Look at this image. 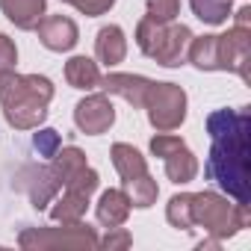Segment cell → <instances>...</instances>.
Instances as JSON below:
<instances>
[{
	"label": "cell",
	"mask_w": 251,
	"mask_h": 251,
	"mask_svg": "<svg viewBox=\"0 0 251 251\" xmlns=\"http://www.w3.org/2000/svg\"><path fill=\"white\" fill-rule=\"evenodd\" d=\"M112 121H115V109H112L106 95H89L74 106V124L86 136L106 133L112 127Z\"/></svg>",
	"instance_id": "obj_11"
},
{
	"label": "cell",
	"mask_w": 251,
	"mask_h": 251,
	"mask_svg": "<svg viewBox=\"0 0 251 251\" xmlns=\"http://www.w3.org/2000/svg\"><path fill=\"white\" fill-rule=\"evenodd\" d=\"M151 154L166 160V175H169L172 183H189V180H195L198 160L183 145V139H177L172 133H160V136L151 139Z\"/></svg>",
	"instance_id": "obj_8"
},
{
	"label": "cell",
	"mask_w": 251,
	"mask_h": 251,
	"mask_svg": "<svg viewBox=\"0 0 251 251\" xmlns=\"http://www.w3.org/2000/svg\"><path fill=\"white\" fill-rule=\"evenodd\" d=\"M210 160L207 177L216 180L236 204L251 201V112L216 109L207 115Z\"/></svg>",
	"instance_id": "obj_1"
},
{
	"label": "cell",
	"mask_w": 251,
	"mask_h": 251,
	"mask_svg": "<svg viewBox=\"0 0 251 251\" xmlns=\"http://www.w3.org/2000/svg\"><path fill=\"white\" fill-rule=\"evenodd\" d=\"M53 100V83L39 74H0V106L15 130H36L48 118V103Z\"/></svg>",
	"instance_id": "obj_2"
},
{
	"label": "cell",
	"mask_w": 251,
	"mask_h": 251,
	"mask_svg": "<svg viewBox=\"0 0 251 251\" xmlns=\"http://www.w3.org/2000/svg\"><path fill=\"white\" fill-rule=\"evenodd\" d=\"M33 145H36V151H39L42 157H53V154L59 151V133H56V130H39V133L33 136Z\"/></svg>",
	"instance_id": "obj_24"
},
{
	"label": "cell",
	"mask_w": 251,
	"mask_h": 251,
	"mask_svg": "<svg viewBox=\"0 0 251 251\" xmlns=\"http://www.w3.org/2000/svg\"><path fill=\"white\" fill-rule=\"evenodd\" d=\"M65 80L74 86V89H98L100 83V71H98V62H92L89 56H74L65 62Z\"/></svg>",
	"instance_id": "obj_20"
},
{
	"label": "cell",
	"mask_w": 251,
	"mask_h": 251,
	"mask_svg": "<svg viewBox=\"0 0 251 251\" xmlns=\"http://www.w3.org/2000/svg\"><path fill=\"white\" fill-rule=\"evenodd\" d=\"M21 248H98V236L89 225L68 222L62 227H30L18 236Z\"/></svg>",
	"instance_id": "obj_7"
},
{
	"label": "cell",
	"mask_w": 251,
	"mask_h": 251,
	"mask_svg": "<svg viewBox=\"0 0 251 251\" xmlns=\"http://www.w3.org/2000/svg\"><path fill=\"white\" fill-rule=\"evenodd\" d=\"M145 109H148L151 124L160 133H172L186 118V92L175 83H151Z\"/></svg>",
	"instance_id": "obj_6"
},
{
	"label": "cell",
	"mask_w": 251,
	"mask_h": 251,
	"mask_svg": "<svg viewBox=\"0 0 251 251\" xmlns=\"http://www.w3.org/2000/svg\"><path fill=\"white\" fill-rule=\"evenodd\" d=\"M186 56L201 71H219V36H201L192 39L186 48Z\"/></svg>",
	"instance_id": "obj_19"
},
{
	"label": "cell",
	"mask_w": 251,
	"mask_h": 251,
	"mask_svg": "<svg viewBox=\"0 0 251 251\" xmlns=\"http://www.w3.org/2000/svg\"><path fill=\"white\" fill-rule=\"evenodd\" d=\"M151 83H154V80L139 77V74H106V77H100L98 86H100L106 95H118V98L127 100L130 106L145 109V98H148Z\"/></svg>",
	"instance_id": "obj_13"
},
{
	"label": "cell",
	"mask_w": 251,
	"mask_h": 251,
	"mask_svg": "<svg viewBox=\"0 0 251 251\" xmlns=\"http://www.w3.org/2000/svg\"><path fill=\"white\" fill-rule=\"evenodd\" d=\"M36 33H39V42L48 48V50H71L77 45V24L65 15H48L36 24Z\"/></svg>",
	"instance_id": "obj_14"
},
{
	"label": "cell",
	"mask_w": 251,
	"mask_h": 251,
	"mask_svg": "<svg viewBox=\"0 0 251 251\" xmlns=\"http://www.w3.org/2000/svg\"><path fill=\"white\" fill-rule=\"evenodd\" d=\"M192 12L204 21V24H225L230 15V0H189Z\"/></svg>",
	"instance_id": "obj_21"
},
{
	"label": "cell",
	"mask_w": 251,
	"mask_h": 251,
	"mask_svg": "<svg viewBox=\"0 0 251 251\" xmlns=\"http://www.w3.org/2000/svg\"><path fill=\"white\" fill-rule=\"evenodd\" d=\"M145 3H148V15L145 18L160 21V24L175 21L177 12H180V0H145Z\"/></svg>",
	"instance_id": "obj_23"
},
{
	"label": "cell",
	"mask_w": 251,
	"mask_h": 251,
	"mask_svg": "<svg viewBox=\"0 0 251 251\" xmlns=\"http://www.w3.org/2000/svg\"><path fill=\"white\" fill-rule=\"evenodd\" d=\"M130 242H133L130 233L121 230V225H118V227H109V233H106L103 239H98V245H100V248H109V251H115V248H127Z\"/></svg>",
	"instance_id": "obj_27"
},
{
	"label": "cell",
	"mask_w": 251,
	"mask_h": 251,
	"mask_svg": "<svg viewBox=\"0 0 251 251\" xmlns=\"http://www.w3.org/2000/svg\"><path fill=\"white\" fill-rule=\"evenodd\" d=\"M219 71H233L245 83L251 80V27L233 24V30L219 36Z\"/></svg>",
	"instance_id": "obj_9"
},
{
	"label": "cell",
	"mask_w": 251,
	"mask_h": 251,
	"mask_svg": "<svg viewBox=\"0 0 251 251\" xmlns=\"http://www.w3.org/2000/svg\"><path fill=\"white\" fill-rule=\"evenodd\" d=\"M18 186L30 195L33 207L42 210V207H48V204L53 201V195L59 192L62 180H59V175L53 172V166H39V169H24V172L18 175Z\"/></svg>",
	"instance_id": "obj_12"
},
{
	"label": "cell",
	"mask_w": 251,
	"mask_h": 251,
	"mask_svg": "<svg viewBox=\"0 0 251 251\" xmlns=\"http://www.w3.org/2000/svg\"><path fill=\"white\" fill-rule=\"evenodd\" d=\"M15 62H18L15 42H12L9 36L0 33V74H3V71H12V68H15Z\"/></svg>",
	"instance_id": "obj_26"
},
{
	"label": "cell",
	"mask_w": 251,
	"mask_h": 251,
	"mask_svg": "<svg viewBox=\"0 0 251 251\" xmlns=\"http://www.w3.org/2000/svg\"><path fill=\"white\" fill-rule=\"evenodd\" d=\"M95 56H98L106 68L124 62V56H127V39H124L121 27L109 24V27H103V30L98 33V39H95Z\"/></svg>",
	"instance_id": "obj_16"
},
{
	"label": "cell",
	"mask_w": 251,
	"mask_h": 251,
	"mask_svg": "<svg viewBox=\"0 0 251 251\" xmlns=\"http://www.w3.org/2000/svg\"><path fill=\"white\" fill-rule=\"evenodd\" d=\"M166 219L177 227V230H192V219H189V192L186 195H175L169 201Z\"/></svg>",
	"instance_id": "obj_22"
},
{
	"label": "cell",
	"mask_w": 251,
	"mask_h": 251,
	"mask_svg": "<svg viewBox=\"0 0 251 251\" xmlns=\"http://www.w3.org/2000/svg\"><path fill=\"white\" fill-rule=\"evenodd\" d=\"M192 42V30L183 27V24H160V21H151V18H142L139 27H136V45L145 56L157 59L160 65L166 68H177L186 56V48Z\"/></svg>",
	"instance_id": "obj_4"
},
{
	"label": "cell",
	"mask_w": 251,
	"mask_h": 251,
	"mask_svg": "<svg viewBox=\"0 0 251 251\" xmlns=\"http://www.w3.org/2000/svg\"><path fill=\"white\" fill-rule=\"evenodd\" d=\"M62 3H71V6H77L83 15H92V18H95V15L109 12L115 0H62Z\"/></svg>",
	"instance_id": "obj_25"
},
{
	"label": "cell",
	"mask_w": 251,
	"mask_h": 251,
	"mask_svg": "<svg viewBox=\"0 0 251 251\" xmlns=\"http://www.w3.org/2000/svg\"><path fill=\"white\" fill-rule=\"evenodd\" d=\"M112 163L121 175V183H124V192H127L130 204L133 207H151L160 195L157 189V180L148 175V166H145V157L127 145V142H115L112 145Z\"/></svg>",
	"instance_id": "obj_5"
},
{
	"label": "cell",
	"mask_w": 251,
	"mask_h": 251,
	"mask_svg": "<svg viewBox=\"0 0 251 251\" xmlns=\"http://www.w3.org/2000/svg\"><path fill=\"white\" fill-rule=\"evenodd\" d=\"M86 207H89V192H77V189H65V195L50 207V219L53 222H80L86 216Z\"/></svg>",
	"instance_id": "obj_18"
},
{
	"label": "cell",
	"mask_w": 251,
	"mask_h": 251,
	"mask_svg": "<svg viewBox=\"0 0 251 251\" xmlns=\"http://www.w3.org/2000/svg\"><path fill=\"white\" fill-rule=\"evenodd\" d=\"M0 6L18 30H36V24L45 18V0H0Z\"/></svg>",
	"instance_id": "obj_17"
},
{
	"label": "cell",
	"mask_w": 251,
	"mask_h": 251,
	"mask_svg": "<svg viewBox=\"0 0 251 251\" xmlns=\"http://www.w3.org/2000/svg\"><path fill=\"white\" fill-rule=\"evenodd\" d=\"M130 207L133 204H130V198H127L124 189H106L100 195V201H98V222L103 227H118V225L127 222Z\"/></svg>",
	"instance_id": "obj_15"
},
{
	"label": "cell",
	"mask_w": 251,
	"mask_h": 251,
	"mask_svg": "<svg viewBox=\"0 0 251 251\" xmlns=\"http://www.w3.org/2000/svg\"><path fill=\"white\" fill-rule=\"evenodd\" d=\"M50 160H53V172L59 175V180H62L65 189H77V192H89V195L98 189V172L89 169L86 154L80 148H74V145L62 148Z\"/></svg>",
	"instance_id": "obj_10"
},
{
	"label": "cell",
	"mask_w": 251,
	"mask_h": 251,
	"mask_svg": "<svg viewBox=\"0 0 251 251\" xmlns=\"http://www.w3.org/2000/svg\"><path fill=\"white\" fill-rule=\"evenodd\" d=\"M189 219L192 227H204L213 239H227L236 230L248 227L251 213L248 204H227V198L216 192H189Z\"/></svg>",
	"instance_id": "obj_3"
}]
</instances>
